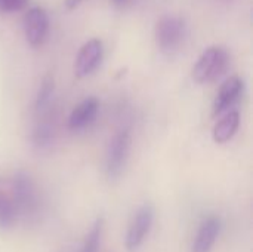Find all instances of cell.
I'll list each match as a JSON object with an SVG mask.
<instances>
[{
	"instance_id": "cell-1",
	"label": "cell",
	"mask_w": 253,
	"mask_h": 252,
	"mask_svg": "<svg viewBox=\"0 0 253 252\" xmlns=\"http://www.w3.org/2000/svg\"><path fill=\"white\" fill-rule=\"evenodd\" d=\"M228 53L218 46L208 48L197 59L193 68V79L197 83H209L218 80L228 67Z\"/></svg>"
},
{
	"instance_id": "cell-2",
	"label": "cell",
	"mask_w": 253,
	"mask_h": 252,
	"mask_svg": "<svg viewBox=\"0 0 253 252\" xmlns=\"http://www.w3.org/2000/svg\"><path fill=\"white\" fill-rule=\"evenodd\" d=\"M187 36L185 21L179 16H163L156 25V40L162 52L172 55L176 52Z\"/></svg>"
},
{
	"instance_id": "cell-3",
	"label": "cell",
	"mask_w": 253,
	"mask_h": 252,
	"mask_svg": "<svg viewBox=\"0 0 253 252\" xmlns=\"http://www.w3.org/2000/svg\"><path fill=\"white\" fill-rule=\"evenodd\" d=\"M18 215L33 217L39 208V196L31 177L25 171H18L12 180V196Z\"/></svg>"
},
{
	"instance_id": "cell-4",
	"label": "cell",
	"mask_w": 253,
	"mask_h": 252,
	"mask_svg": "<svg viewBox=\"0 0 253 252\" xmlns=\"http://www.w3.org/2000/svg\"><path fill=\"white\" fill-rule=\"evenodd\" d=\"M130 150V135L127 131L117 132L110 141L105 159V174L110 181H116L122 177Z\"/></svg>"
},
{
	"instance_id": "cell-5",
	"label": "cell",
	"mask_w": 253,
	"mask_h": 252,
	"mask_svg": "<svg viewBox=\"0 0 253 252\" xmlns=\"http://www.w3.org/2000/svg\"><path fill=\"white\" fill-rule=\"evenodd\" d=\"M153 223H154V208L145 203L136 211L127 229L126 239H125V245L127 251L136 252L142 247V244L145 242V239L148 238L153 229Z\"/></svg>"
},
{
	"instance_id": "cell-6",
	"label": "cell",
	"mask_w": 253,
	"mask_h": 252,
	"mask_svg": "<svg viewBox=\"0 0 253 252\" xmlns=\"http://www.w3.org/2000/svg\"><path fill=\"white\" fill-rule=\"evenodd\" d=\"M104 48L102 42L98 39L87 40L79 50L76 62H74V74L76 77L82 79L93 73L102 61Z\"/></svg>"
},
{
	"instance_id": "cell-7",
	"label": "cell",
	"mask_w": 253,
	"mask_h": 252,
	"mask_svg": "<svg viewBox=\"0 0 253 252\" xmlns=\"http://www.w3.org/2000/svg\"><path fill=\"white\" fill-rule=\"evenodd\" d=\"M49 30V18L43 7H31L27 10L24 16V33L27 42L33 48H39L43 45Z\"/></svg>"
},
{
	"instance_id": "cell-8",
	"label": "cell",
	"mask_w": 253,
	"mask_h": 252,
	"mask_svg": "<svg viewBox=\"0 0 253 252\" xmlns=\"http://www.w3.org/2000/svg\"><path fill=\"white\" fill-rule=\"evenodd\" d=\"M243 94V80L237 76L228 77L219 88L213 101V116H221L231 110Z\"/></svg>"
},
{
	"instance_id": "cell-9",
	"label": "cell",
	"mask_w": 253,
	"mask_h": 252,
	"mask_svg": "<svg viewBox=\"0 0 253 252\" xmlns=\"http://www.w3.org/2000/svg\"><path fill=\"white\" fill-rule=\"evenodd\" d=\"M222 230V221L216 215H211L200 224L190 252H212Z\"/></svg>"
},
{
	"instance_id": "cell-10",
	"label": "cell",
	"mask_w": 253,
	"mask_h": 252,
	"mask_svg": "<svg viewBox=\"0 0 253 252\" xmlns=\"http://www.w3.org/2000/svg\"><path fill=\"white\" fill-rule=\"evenodd\" d=\"M98 110H99V101L95 97H89V98L83 100L71 111L70 119H68V128L71 131L84 129L95 120Z\"/></svg>"
},
{
	"instance_id": "cell-11",
	"label": "cell",
	"mask_w": 253,
	"mask_h": 252,
	"mask_svg": "<svg viewBox=\"0 0 253 252\" xmlns=\"http://www.w3.org/2000/svg\"><path fill=\"white\" fill-rule=\"evenodd\" d=\"M240 126V114L236 110H228L221 114V119L215 123L212 129V138L216 144L228 143L237 132Z\"/></svg>"
},
{
	"instance_id": "cell-12",
	"label": "cell",
	"mask_w": 253,
	"mask_h": 252,
	"mask_svg": "<svg viewBox=\"0 0 253 252\" xmlns=\"http://www.w3.org/2000/svg\"><path fill=\"white\" fill-rule=\"evenodd\" d=\"M18 209L10 196L0 193V229L10 230L18 221Z\"/></svg>"
},
{
	"instance_id": "cell-13",
	"label": "cell",
	"mask_w": 253,
	"mask_h": 252,
	"mask_svg": "<svg viewBox=\"0 0 253 252\" xmlns=\"http://www.w3.org/2000/svg\"><path fill=\"white\" fill-rule=\"evenodd\" d=\"M104 227H105V220L104 217H98L93 224L90 226L83 245L80 248V252H98L101 242H102V236H104Z\"/></svg>"
},
{
	"instance_id": "cell-14",
	"label": "cell",
	"mask_w": 253,
	"mask_h": 252,
	"mask_svg": "<svg viewBox=\"0 0 253 252\" xmlns=\"http://www.w3.org/2000/svg\"><path fill=\"white\" fill-rule=\"evenodd\" d=\"M53 89H55L53 77L50 74L44 76V79L42 80V85L39 88L37 97H36V110L40 111L49 104V101H50V98L53 95Z\"/></svg>"
},
{
	"instance_id": "cell-15",
	"label": "cell",
	"mask_w": 253,
	"mask_h": 252,
	"mask_svg": "<svg viewBox=\"0 0 253 252\" xmlns=\"http://www.w3.org/2000/svg\"><path fill=\"white\" fill-rule=\"evenodd\" d=\"M53 141V131L50 129L49 125H40L34 129L33 132V144L39 149L43 150L49 147Z\"/></svg>"
},
{
	"instance_id": "cell-16",
	"label": "cell",
	"mask_w": 253,
	"mask_h": 252,
	"mask_svg": "<svg viewBox=\"0 0 253 252\" xmlns=\"http://www.w3.org/2000/svg\"><path fill=\"white\" fill-rule=\"evenodd\" d=\"M28 0H0V10L3 12H16L27 6Z\"/></svg>"
},
{
	"instance_id": "cell-17",
	"label": "cell",
	"mask_w": 253,
	"mask_h": 252,
	"mask_svg": "<svg viewBox=\"0 0 253 252\" xmlns=\"http://www.w3.org/2000/svg\"><path fill=\"white\" fill-rule=\"evenodd\" d=\"M83 1H86V0H64V6H65L68 10H74V9L79 7Z\"/></svg>"
},
{
	"instance_id": "cell-18",
	"label": "cell",
	"mask_w": 253,
	"mask_h": 252,
	"mask_svg": "<svg viewBox=\"0 0 253 252\" xmlns=\"http://www.w3.org/2000/svg\"><path fill=\"white\" fill-rule=\"evenodd\" d=\"M114 1H117V3H122V1H125V0H114Z\"/></svg>"
}]
</instances>
